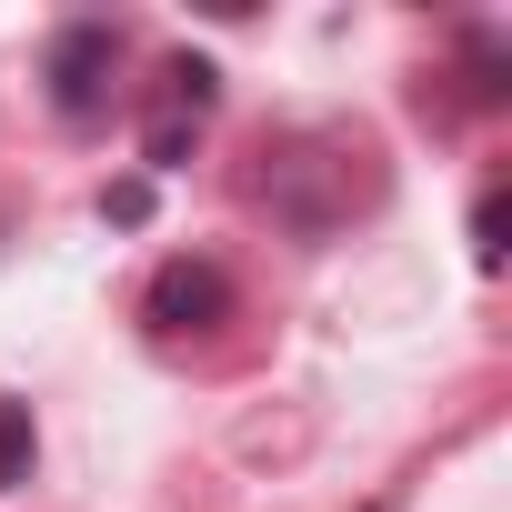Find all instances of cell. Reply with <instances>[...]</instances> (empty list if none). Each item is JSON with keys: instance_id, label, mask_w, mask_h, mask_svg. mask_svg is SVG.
Listing matches in <instances>:
<instances>
[{"instance_id": "1", "label": "cell", "mask_w": 512, "mask_h": 512, "mask_svg": "<svg viewBox=\"0 0 512 512\" xmlns=\"http://www.w3.org/2000/svg\"><path fill=\"white\" fill-rule=\"evenodd\" d=\"M111 71H121V31L111 21H61L41 51V101L61 131H101L111 121Z\"/></svg>"}, {"instance_id": "2", "label": "cell", "mask_w": 512, "mask_h": 512, "mask_svg": "<svg viewBox=\"0 0 512 512\" xmlns=\"http://www.w3.org/2000/svg\"><path fill=\"white\" fill-rule=\"evenodd\" d=\"M211 101H221V71H211L201 51H181V61L161 71V111H151V171H171V161L191 151V131L211 121Z\"/></svg>"}, {"instance_id": "5", "label": "cell", "mask_w": 512, "mask_h": 512, "mask_svg": "<svg viewBox=\"0 0 512 512\" xmlns=\"http://www.w3.org/2000/svg\"><path fill=\"white\" fill-rule=\"evenodd\" d=\"M492 231H502V181H492V191L472 201V262H482V272L502 262V241H492Z\"/></svg>"}, {"instance_id": "6", "label": "cell", "mask_w": 512, "mask_h": 512, "mask_svg": "<svg viewBox=\"0 0 512 512\" xmlns=\"http://www.w3.org/2000/svg\"><path fill=\"white\" fill-rule=\"evenodd\" d=\"M101 221H121V231L151 221V181H111V191H101Z\"/></svg>"}, {"instance_id": "3", "label": "cell", "mask_w": 512, "mask_h": 512, "mask_svg": "<svg viewBox=\"0 0 512 512\" xmlns=\"http://www.w3.org/2000/svg\"><path fill=\"white\" fill-rule=\"evenodd\" d=\"M141 312H151V332H211L231 312V272L221 262H161L151 292H141Z\"/></svg>"}, {"instance_id": "4", "label": "cell", "mask_w": 512, "mask_h": 512, "mask_svg": "<svg viewBox=\"0 0 512 512\" xmlns=\"http://www.w3.org/2000/svg\"><path fill=\"white\" fill-rule=\"evenodd\" d=\"M31 452H41V432H31V402H11V392H0V492H11V482L31 472Z\"/></svg>"}]
</instances>
